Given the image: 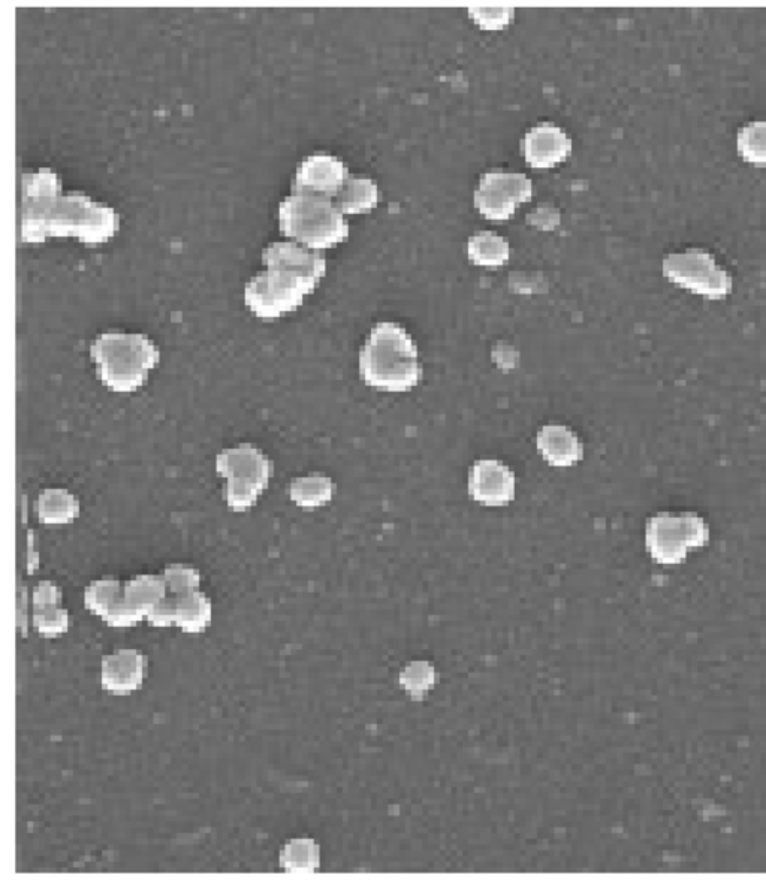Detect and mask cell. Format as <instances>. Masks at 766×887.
<instances>
[{
  "label": "cell",
  "instance_id": "obj_17",
  "mask_svg": "<svg viewBox=\"0 0 766 887\" xmlns=\"http://www.w3.org/2000/svg\"><path fill=\"white\" fill-rule=\"evenodd\" d=\"M381 199L372 178L349 176L334 202L343 214H361L373 210Z\"/></svg>",
  "mask_w": 766,
  "mask_h": 887
},
{
  "label": "cell",
  "instance_id": "obj_10",
  "mask_svg": "<svg viewBox=\"0 0 766 887\" xmlns=\"http://www.w3.org/2000/svg\"><path fill=\"white\" fill-rule=\"evenodd\" d=\"M216 470L220 476L250 482L264 491L273 476V464L252 445L225 449L217 455Z\"/></svg>",
  "mask_w": 766,
  "mask_h": 887
},
{
  "label": "cell",
  "instance_id": "obj_25",
  "mask_svg": "<svg viewBox=\"0 0 766 887\" xmlns=\"http://www.w3.org/2000/svg\"><path fill=\"white\" fill-rule=\"evenodd\" d=\"M62 195L59 177L47 168L38 173H26L23 176V201L32 199L53 198Z\"/></svg>",
  "mask_w": 766,
  "mask_h": 887
},
{
  "label": "cell",
  "instance_id": "obj_18",
  "mask_svg": "<svg viewBox=\"0 0 766 887\" xmlns=\"http://www.w3.org/2000/svg\"><path fill=\"white\" fill-rule=\"evenodd\" d=\"M168 585L164 576L138 575L123 585V597L135 608L149 614L159 602L167 599Z\"/></svg>",
  "mask_w": 766,
  "mask_h": 887
},
{
  "label": "cell",
  "instance_id": "obj_2",
  "mask_svg": "<svg viewBox=\"0 0 766 887\" xmlns=\"http://www.w3.org/2000/svg\"><path fill=\"white\" fill-rule=\"evenodd\" d=\"M360 371L364 382L388 392L409 391L422 376L412 337L391 322L373 328L360 354Z\"/></svg>",
  "mask_w": 766,
  "mask_h": 887
},
{
  "label": "cell",
  "instance_id": "obj_27",
  "mask_svg": "<svg viewBox=\"0 0 766 887\" xmlns=\"http://www.w3.org/2000/svg\"><path fill=\"white\" fill-rule=\"evenodd\" d=\"M262 490L250 482L238 481V479H229L226 482L223 497H225L226 505L235 512H244L255 505L258 497L261 496Z\"/></svg>",
  "mask_w": 766,
  "mask_h": 887
},
{
  "label": "cell",
  "instance_id": "obj_16",
  "mask_svg": "<svg viewBox=\"0 0 766 887\" xmlns=\"http://www.w3.org/2000/svg\"><path fill=\"white\" fill-rule=\"evenodd\" d=\"M38 518L47 526L72 523L80 515V502L74 494L60 488L42 491L36 503Z\"/></svg>",
  "mask_w": 766,
  "mask_h": 887
},
{
  "label": "cell",
  "instance_id": "obj_23",
  "mask_svg": "<svg viewBox=\"0 0 766 887\" xmlns=\"http://www.w3.org/2000/svg\"><path fill=\"white\" fill-rule=\"evenodd\" d=\"M123 594V584L113 578L98 579L93 581L84 593V605L93 614L102 615L114 605Z\"/></svg>",
  "mask_w": 766,
  "mask_h": 887
},
{
  "label": "cell",
  "instance_id": "obj_33",
  "mask_svg": "<svg viewBox=\"0 0 766 887\" xmlns=\"http://www.w3.org/2000/svg\"><path fill=\"white\" fill-rule=\"evenodd\" d=\"M60 600H62V591L59 587L51 581H41L33 591V611L59 606Z\"/></svg>",
  "mask_w": 766,
  "mask_h": 887
},
{
  "label": "cell",
  "instance_id": "obj_9",
  "mask_svg": "<svg viewBox=\"0 0 766 887\" xmlns=\"http://www.w3.org/2000/svg\"><path fill=\"white\" fill-rule=\"evenodd\" d=\"M348 178V167L340 159L319 153L301 162L292 181V190L336 198Z\"/></svg>",
  "mask_w": 766,
  "mask_h": 887
},
{
  "label": "cell",
  "instance_id": "obj_13",
  "mask_svg": "<svg viewBox=\"0 0 766 887\" xmlns=\"http://www.w3.org/2000/svg\"><path fill=\"white\" fill-rule=\"evenodd\" d=\"M523 150L530 167L548 170L571 155L572 141L563 129L544 123L527 132Z\"/></svg>",
  "mask_w": 766,
  "mask_h": 887
},
{
  "label": "cell",
  "instance_id": "obj_8",
  "mask_svg": "<svg viewBox=\"0 0 766 887\" xmlns=\"http://www.w3.org/2000/svg\"><path fill=\"white\" fill-rule=\"evenodd\" d=\"M533 196V183L529 177L517 173L484 174L475 192V205L481 214L491 220L509 219L517 205Z\"/></svg>",
  "mask_w": 766,
  "mask_h": 887
},
{
  "label": "cell",
  "instance_id": "obj_3",
  "mask_svg": "<svg viewBox=\"0 0 766 887\" xmlns=\"http://www.w3.org/2000/svg\"><path fill=\"white\" fill-rule=\"evenodd\" d=\"M101 382L111 391L126 394L144 385L161 354L143 334L105 333L90 346Z\"/></svg>",
  "mask_w": 766,
  "mask_h": 887
},
{
  "label": "cell",
  "instance_id": "obj_19",
  "mask_svg": "<svg viewBox=\"0 0 766 887\" xmlns=\"http://www.w3.org/2000/svg\"><path fill=\"white\" fill-rule=\"evenodd\" d=\"M211 623V602L199 590L177 596V626L186 633H201Z\"/></svg>",
  "mask_w": 766,
  "mask_h": 887
},
{
  "label": "cell",
  "instance_id": "obj_12",
  "mask_svg": "<svg viewBox=\"0 0 766 887\" xmlns=\"http://www.w3.org/2000/svg\"><path fill=\"white\" fill-rule=\"evenodd\" d=\"M469 488L476 502L502 506L514 500L515 475L500 461H478L470 473Z\"/></svg>",
  "mask_w": 766,
  "mask_h": 887
},
{
  "label": "cell",
  "instance_id": "obj_20",
  "mask_svg": "<svg viewBox=\"0 0 766 887\" xmlns=\"http://www.w3.org/2000/svg\"><path fill=\"white\" fill-rule=\"evenodd\" d=\"M321 864V849L310 838H295L280 852V867L286 873H315Z\"/></svg>",
  "mask_w": 766,
  "mask_h": 887
},
{
  "label": "cell",
  "instance_id": "obj_5",
  "mask_svg": "<svg viewBox=\"0 0 766 887\" xmlns=\"http://www.w3.org/2000/svg\"><path fill=\"white\" fill-rule=\"evenodd\" d=\"M318 283L288 271L267 270L253 277L244 289V303L261 319H276L294 312Z\"/></svg>",
  "mask_w": 766,
  "mask_h": 887
},
{
  "label": "cell",
  "instance_id": "obj_4",
  "mask_svg": "<svg viewBox=\"0 0 766 887\" xmlns=\"http://www.w3.org/2000/svg\"><path fill=\"white\" fill-rule=\"evenodd\" d=\"M280 231L312 250L330 249L349 235L345 214L333 198L294 193L279 207Z\"/></svg>",
  "mask_w": 766,
  "mask_h": 887
},
{
  "label": "cell",
  "instance_id": "obj_15",
  "mask_svg": "<svg viewBox=\"0 0 766 887\" xmlns=\"http://www.w3.org/2000/svg\"><path fill=\"white\" fill-rule=\"evenodd\" d=\"M538 449L554 467L574 466L582 458L578 437L563 425H547L538 434Z\"/></svg>",
  "mask_w": 766,
  "mask_h": 887
},
{
  "label": "cell",
  "instance_id": "obj_29",
  "mask_svg": "<svg viewBox=\"0 0 766 887\" xmlns=\"http://www.w3.org/2000/svg\"><path fill=\"white\" fill-rule=\"evenodd\" d=\"M400 681L412 695H421L433 687L434 669L425 662L410 663L401 674Z\"/></svg>",
  "mask_w": 766,
  "mask_h": 887
},
{
  "label": "cell",
  "instance_id": "obj_22",
  "mask_svg": "<svg viewBox=\"0 0 766 887\" xmlns=\"http://www.w3.org/2000/svg\"><path fill=\"white\" fill-rule=\"evenodd\" d=\"M334 485L327 476H306L295 479L289 488L292 502L301 508H318L333 499Z\"/></svg>",
  "mask_w": 766,
  "mask_h": 887
},
{
  "label": "cell",
  "instance_id": "obj_24",
  "mask_svg": "<svg viewBox=\"0 0 766 887\" xmlns=\"http://www.w3.org/2000/svg\"><path fill=\"white\" fill-rule=\"evenodd\" d=\"M738 150L753 164H766V122H753L738 134Z\"/></svg>",
  "mask_w": 766,
  "mask_h": 887
},
{
  "label": "cell",
  "instance_id": "obj_32",
  "mask_svg": "<svg viewBox=\"0 0 766 887\" xmlns=\"http://www.w3.org/2000/svg\"><path fill=\"white\" fill-rule=\"evenodd\" d=\"M147 621L155 627H170L177 623V597H167L150 609Z\"/></svg>",
  "mask_w": 766,
  "mask_h": 887
},
{
  "label": "cell",
  "instance_id": "obj_31",
  "mask_svg": "<svg viewBox=\"0 0 766 887\" xmlns=\"http://www.w3.org/2000/svg\"><path fill=\"white\" fill-rule=\"evenodd\" d=\"M470 17L479 24V26L484 27V29L496 30L503 29L506 24L511 23L512 18H514V8H506V6H499V8H470Z\"/></svg>",
  "mask_w": 766,
  "mask_h": 887
},
{
  "label": "cell",
  "instance_id": "obj_21",
  "mask_svg": "<svg viewBox=\"0 0 766 887\" xmlns=\"http://www.w3.org/2000/svg\"><path fill=\"white\" fill-rule=\"evenodd\" d=\"M467 252L473 264L482 267H502L511 256V247L505 238L485 231L470 238Z\"/></svg>",
  "mask_w": 766,
  "mask_h": 887
},
{
  "label": "cell",
  "instance_id": "obj_11",
  "mask_svg": "<svg viewBox=\"0 0 766 887\" xmlns=\"http://www.w3.org/2000/svg\"><path fill=\"white\" fill-rule=\"evenodd\" d=\"M262 262L267 270L288 271L315 283L321 282L327 270L324 255L294 241L270 244L262 252Z\"/></svg>",
  "mask_w": 766,
  "mask_h": 887
},
{
  "label": "cell",
  "instance_id": "obj_6",
  "mask_svg": "<svg viewBox=\"0 0 766 887\" xmlns=\"http://www.w3.org/2000/svg\"><path fill=\"white\" fill-rule=\"evenodd\" d=\"M710 530L701 517L695 514H659L647 524L645 543L651 557L660 564H680L686 558L687 549L705 546Z\"/></svg>",
  "mask_w": 766,
  "mask_h": 887
},
{
  "label": "cell",
  "instance_id": "obj_28",
  "mask_svg": "<svg viewBox=\"0 0 766 887\" xmlns=\"http://www.w3.org/2000/svg\"><path fill=\"white\" fill-rule=\"evenodd\" d=\"M164 578L167 581L168 590L176 596H183V594L198 590L199 584H201V575L198 570L185 566V564H171L165 569Z\"/></svg>",
  "mask_w": 766,
  "mask_h": 887
},
{
  "label": "cell",
  "instance_id": "obj_30",
  "mask_svg": "<svg viewBox=\"0 0 766 887\" xmlns=\"http://www.w3.org/2000/svg\"><path fill=\"white\" fill-rule=\"evenodd\" d=\"M101 618L111 627H131L144 620L146 614L141 609L135 608L122 594Z\"/></svg>",
  "mask_w": 766,
  "mask_h": 887
},
{
  "label": "cell",
  "instance_id": "obj_14",
  "mask_svg": "<svg viewBox=\"0 0 766 887\" xmlns=\"http://www.w3.org/2000/svg\"><path fill=\"white\" fill-rule=\"evenodd\" d=\"M146 677V657L137 650L122 648L102 659V689L129 695L141 689Z\"/></svg>",
  "mask_w": 766,
  "mask_h": 887
},
{
  "label": "cell",
  "instance_id": "obj_26",
  "mask_svg": "<svg viewBox=\"0 0 766 887\" xmlns=\"http://www.w3.org/2000/svg\"><path fill=\"white\" fill-rule=\"evenodd\" d=\"M33 626L45 638L63 635L69 629V614L60 606L33 611Z\"/></svg>",
  "mask_w": 766,
  "mask_h": 887
},
{
  "label": "cell",
  "instance_id": "obj_1",
  "mask_svg": "<svg viewBox=\"0 0 766 887\" xmlns=\"http://www.w3.org/2000/svg\"><path fill=\"white\" fill-rule=\"evenodd\" d=\"M119 229V216L108 205L83 193L23 201L20 237L42 243L48 237H77L83 243H104Z\"/></svg>",
  "mask_w": 766,
  "mask_h": 887
},
{
  "label": "cell",
  "instance_id": "obj_7",
  "mask_svg": "<svg viewBox=\"0 0 766 887\" xmlns=\"http://www.w3.org/2000/svg\"><path fill=\"white\" fill-rule=\"evenodd\" d=\"M663 273L671 282L711 300L726 297L732 289L731 276L720 270L713 256L705 250L690 249L666 256Z\"/></svg>",
  "mask_w": 766,
  "mask_h": 887
}]
</instances>
